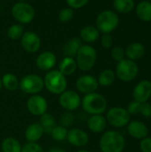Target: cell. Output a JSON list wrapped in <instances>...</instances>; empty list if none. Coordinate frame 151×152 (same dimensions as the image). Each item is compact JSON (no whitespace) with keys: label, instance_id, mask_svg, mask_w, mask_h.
<instances>
[{"label":"cell","instance_id":"obj_1","mask_svg":"<svg viewBox=\"0 0 151 152\" xmlns=\"http://www.w3.org/2000/svg\"><path fill=\"white\" fill-rule=\"evenodd\" d=\"M125 146V138L117 131H107L100 139V149L101 152H123Z\"/></svg>","mask_w":151,"mask_h":152},{"label":"cell","instance_id":"obj_2","mask_svg":"<svg viewBox=\"0 0 151 152\" xmlns=\"http://www.w3.org/2000/svg\"><path fill=\"white\" fill-rule=\"evenodd\" d=\"M83 110L90 115H101L108 108L106 98L98 93L85 94L81 101Z\"/></svg>","mask_w":151,"mask_h":152},{"label":"cell","instance_id":"obj_3","mask_svg":"<svg viewBox=\"0 0 151 152\" xmlns=\"http://www.w3.org/2000/svg\"><path fill=\"white\" fill-rule=\"evenodd\" d=\"M97 60L96 50L89 45H82L76 54V62L77 68L82 71L92 69Z\"/></svg>","mask_w":151,"mask_h":152},{"label":"cell","instance_id":"obj_4","mask_svg":"<svg viewBox=\"0 0 151 152\" xmlns=\"http://www.w3.org/2000/svg\"><path fill=\"white\" fill-rule=\"evenodd\" d=\"M44 87L53 94H61L66 91L68 82L66 77L61 74L58 69L50 70L44 79Z\"/></svg>","mask_w":151,"mask_h":152},{"label":"cell","instance_id":"obj_5","mask_svg":"<svg viewBox=\"0 0 151 152\" xmlns=\"http://www.w3.org/2000/svg\"><path fill=\"white\" fill-rule=\"evenodd\" d=\"M96 28L103 34H110L119 24L118 15L111 10H104L96 18Z\"/></svg>","mask_w":151,"mask_h":152},{"label":"cell","instance_id":"obj_6","mask_svg":"<svg viewBox=\"0 0 151 152\" xmlns=\"http://www.w3.org/2000/svg\"><path fill=\"white\" fill-rule=\"evenodd\" d=\"M12 15L20 24L30 23L35 18L34 7L27 2H18L12 7Z\"/></svg>","mask_w":151,"mask_h":152},{"label":"cell","instance_id":"obj_7","mask_svg":"<svg viewBox=\"0 0 151 152\" xmlns=\"http://www.w3.org/2000/svg\"><path fill=\"white\" fill-rule=\"evenodd\" d=\"M115 73L121 81L131 82L137 77L139 73V68L134 61L124 59L117 62Z\"/></svg>","mask_w":151,"mask_h":152},{"label":"cell","instance_id":"obj_8","mask_svg":"<svg viewBox=\"0 0 151 152\" xmlns=\"http://www.w3.org/2000/svg\"><path fill=\"white\" fill-rule=\"evenodd\" d=\"M44 86V79L36 74L24 76L19 83V88L28 94H36L43 90Z\"/></svg>","mask_w":151,"mask_h":152},{"label":"cell","instance_id":"obj_9","mask_svg":"<svg viewBox=\"0 0 151 152\" xmlns=\"http://www.w3.org/2000/svg\"><path fill=\"white\" fill-rule=\"evenodd\" d=\"M106 119L110 126L120 128L128 125L131 116L125 109L122 107H113L108 110Z\"/></svg>","mask_w":151,"mask_h":152},{"label":"cell","instance_id":"obj_10","mask_svg":"<svg viewBox=\"0 0 151 152\" xmlns=\"http://www.w3.org/2000/svg\"><path fill=\"white\" fill-rule=\"evenodd\" d=\"M60 105L67 111H73L81 105V98L79 94L72 90H66L60 94Z\"/></svg>","mask_w":151,"mask_h":152},{"label":"cell","instance_id":"obj_11","mask_svg":"<svg viewBox=\"0 0 151 152\" xmlns=\"http://www.w3.org/2000/svg\"><path fill=\"white\" fill-rule=\"evenodd\" d=\"M27 109L34 116H42L47 111V101L41 95H31L27 101Z\"/></svg>","mask_w":151,"mask_h":152},{"label":"cell","instance_id":"obj_12","mask_svg":"<svg viewBox=\"0 0 151 152\" xmlns=\"http://www.w3.org/2000/svg\"><path fill=\"white\" fill-rule=\"evenodd\" d=\"M99 86L98 80L91 75H83L77 78L76 82V88L84 94L94 93Z\"/></svg>","mask_w":151,"mask_h":152},{"label":"cell","instance_id":"obj_13","mask_svg":"<svg viewBox=\"0 0 151 152\" xmlns=\"http://www.w3.org/2000/svg\"><path fill=\"white\" fill-rule=\"evenodd\" d=\"M20 38H21L20 45L26 52L29 53H34L39 50L41 45V40L36 32L33 31L24 32V34Z\"/></svg>","mask_w":151,"mask_h":152},{"label":"cell","instance_id":"obj_14","mask_svg":"<svg viewBox=\"0 0 151 152\" xmlns=\"http://www.w3.org/2000/svg\"><path fill=\"white\" fill-rule=\"evenodd\" d=\"M151 96V82L150 80L143 79L140 81L133 91V101L143 103L147 102V101Z\"/></svg>","mask_w":151,"mask_h":152},{"label":"cell","instance_id":"obj_15","mask_svg":"<svg viewBox=\"0 0 151 152\" xmlns=\"http://www.w3.org/2000/svg\"><path fill=\"white\" fill-rule=\"evenodd\" d=\"M68 142L75 147H84L89 142V136L86 132L79 128H72L68 131Z\"/></svg>","mask_w":151,"mask_h":152},{"label":"cell","instance_id":"obj_16","mask_svg":"<svg viewBox=\"0 0 151 152\" xmlns=\"http://www.w3.org/2000/svg\"><path fill=\"white\" fill-rule=\"evenodd\" d=\"M57 59L56 56L53 53L50 51H45L41 53L36 60V67L43 71H50L56 64Z\"/></svg>","mask_w":151,"mask_h":152},{"label":"cell","instance_id":"obj_17","mask_svg":"<svg viewBox=\"0 0 151 152\" xmlns=\"http://www.w3.org/2000/svg\"><path fill=\"white\" fill-rule=\"evenodd\" d=\"M127 132L130 136L136 140H142L149 134V129L147 126L139 120L130 121L127 125Z\"/></svg>","mask_w":151,"mask_h":152},{"label":"cell","instance_id":"obj_18","mask_svg":"<svg viewBox=\"0 0 151 152\" xmlns=\"http://www.w3.org/2000/svg\"><path fill=\"white\" fill-rule=\"evenodd\" d=\"M107 119L102 115H92L87 120V126L93 133L101 134L107 127Z\"/></svg>","mask_w":151,"mask_h":152},{"label":"cell","instance_id":"obj_19","mask_svg":"<svg viewBox=\"0 0 151 152\" xmlns=\"http://www.w3.org/2000/svg\"><path fill=\"white\" fill-rule=\"evenodd\" d=\"M44 132L39 123L30 124L25 130V138L28 142H36L44 135Z\"/></svg>","mask_w":151,"mask_h":152},{"label":"cell","instance_id":"obj_20","mask_svg":"<svg viewBox=\"0 0 151 152\" xmlns=\"http://www.w3.org/2000/svg\"><path fill=\"white\" fill-rule=\"evenodd\" d=\"M79 36L82 41L88 44H92L94 43L96 40H98V38L100 37V31L97 29L96 27L88 25L82 28Z\"/></svg>","mask_w":151,"mask_h":152},{"label":"cell","instance_id":"obj_21","mask_svg":"<svg viewBox=\"0 0 151 152\" xmlns=\"http://www.w3.org/2000/svg\"><path fill=\"white\" fill-rule=\"evenodd\" d=\"M145 46L142 43L134 42L130 44L125 49V55L129 60L136 61L141 59L145 54Z\"/></svg>","mask_w":151,"mask_h":152},{"label":"cell","instance_id":"obj_22","mask_svg":"<svg viewBox=\"0 0 151 152\" xmlns=\"http://www.w3.org/2000/svg\"><path fill=\"white\" fill-rule=\"evenodd\" d=\"M77 65L76 60L72 57H64L59 63V71L65 77L70 76L76 72Z\"/></svg>","mask_w":151,"mask_h":152},{"label":"cell","instance_id":"obj_23","mask_svg":"<svg viewBox=\"0 0 151 152\" xmlns=\"http://www.w3.org/2000/svg\"><path fill=\"white\" fill-rule=\"evenodd\" d=\"M81 45H82V40L78 37H73L64 44L62 47V53L65 55V57L73 58L74 56H76Z\"/></svg>","mask_w":151,"mask_h":152},{"label":"cell","instance_id":"obj_24","mask_svg":"<svg viewBox=\"0 0 151 152\" xmlns=\"http://www.w3.org/2000/svg\"><path fill=\"white\" fill-rule=\"evenodd\" d=\"M136 15L137 17L145 22L151 21V2L150 1H142L136 6Z\"/></svg>","mask_w":151,"mask_h":152},{"label":"cell","instance_id":"obj_25","mask_svg":"<svg viewBox=\"0 0 151 152\" xmlns=\"http://www.w3.org/2000/svg\"><path fill=\"white\" fill-rule=\"evenodd\" d=\"M20 142L13 137H6L1 144L2 152H21Z\"/></svg>","mask_w":151,"mask_h":152},{"label":"cell","instance_id":"obj_26","mask_svg":"<svg viewBox=\"0 0 151 152\" xmlns=\"http://www.w3.org/2000/svg\"><path fill=\"white\" fill-rule=\"evenodd\" d=\"M39 124L42 126L44 133L51 134L53 129L56 126V120L52 114L44 113V115L40 116Z\"/></svg>","mask_w":151,"mask_h":152},{"label":"cell","instance_id":"obj_27","mask_svg":"<svg viewBox=\"0 0 151 152\" xmlns=\"http://www.w3.org/2000/svg\"><path fill=\"white\" fill-rule=\"evenodd\" d=\"M2 86L8 91L13 92L19 88V83L17 77L12 73H6L2 77Z\"/></svg>","mask_w":151,"mask_h":152},{"label":"cell","instance_id":"obj_28","mask_svg":"<svg viewBox=\"0 0 151 152\" xmlns=\"http://www.w3.org/2000/svg\"><path fill=\"white\" fill-rule=\"evenodd\" d=\"M113 6L120 13H129L135 6L134 0H114Z\"/></svg>","mask_w":151,"mask_h":152},{"label":"cell","instance_id":"obj_29","mask_svg":"<svg viewBox=\"0 0 151 152\" xmlns=\"http://www.w3.org/2000/svg\"><path fill=\"white\" fill-rule=\"evenodd\" d=\"M116 79V73L109 69L102 70L98 77V83L101 86H111Z\"/></svg>","mask_w":151,"mask_h":152},{"label":"cell","instance_id":"obj_30","mask_svg":"<svg viewBox=\"0 0 151 152\" xmlns=\"http://www.w3.org/2000/svg\"><path fill=\"white\" fill-rule=\"evenodd\" d=\"M24 34V28L21 24H12L9 27L7 30V36L12 40H17L22 37Z\"/></svg>","mask_w":151,"mask_h":152},{"label":"cell","instance_id":"obj_31","mask_svg":"<svg viewBox=\"0 0 151 152\" xmlns=\"http://www.w3.org/2000/svg\"><path fill=\"white\" fill-rule=\"evenodd\" d=\"M51 136L53 140L61 142L65 139H67V134H68V130L66 127L62 126H56L53 131L51 132Z\"/></svg>","mask_w":151,"mask_h":152},{"label":"cell","instance_id":"obj_32","mask_svg":"<svg viewBox=\"0 0 151 152\" xmlns=\"http://www.w3.org/2000/svg\"><path fill=\"white\" fill-rule=\"evenodd\" d=\"M74 16V11L73 9L68 7V8H63L60 11L59 14H58V18L59 20L63 22V23H66V22H69L72 20Z\"/></svg>","mask_w":151,"mask_h":152},{"label":"cell","instance_id":"obj_33","mask_svg":"<svg viewBox=\"0 0 151 152\" xmlns=\"http://www.w3.org/2000/svg\"><path fill=\"white\" fill-rule=\"evenodd\" d=\"M75 122V117L73 114L70 113V111H67V112H64L61 118H60V124L61 126H64V127H68V126H70L71 125H73Z\"/></svg>","mask_w":151,"mask_h":152},{"label":"cell","instance_id":"obj_34","mask_svg":"<svg viewBox=\"0 0 151 152\" xmlns=\"http://www.w3.org/2000/svg\"><path fill=\"white\" fill-rule=\"evenodd\" d=\"M21 152H44V150L36 142H27L21 148Z\"/></svg>","mask_w":151,"mask_h":152},{"label":"cell","instance_id":"obj_35","mask_svg":"<svg viewBox=\"0 0 151 152\" xmlns=\"http://www.w3.org/2000/svg\"><path fill=\"white\" fill-rule=\"evenodd\" d=\"M125 50L120 47V46H117V47H114L112 50H111V57L114 61L119 62L121 61L122 60L125 59Z\"/></svg>","mask_w":151,"mask_h":152},{"label":"cell","instance_id":"obj_36","mask_svg":"<svg viewBox=\"0 0 151 152\" xmlns=\"http://www.w3.org/2000/svg\"><path fill=\"white\" fill-rule=\"evenodd\" d=\"M141 108H142V103L141 102H138L136 101H133V102H131L128 104L126 110L128 111V113L130 114V116H132V115L135 116V115L140 114Z\"/></svg>","mask_w":151,"mask_h":152},{"label":"cell","instance_id":"obj_37","mask_svg":"<svg viewBox=\"0 0 151 152\" xmlns=\"http://www.w3.org/2000/svg\"><path fill=\"white\" fill-rule=\"evenodd\" d=\"M90 0H66L67 4L71 9H80L85 6Z\"/></svg>","mask_w":151,"mask_h":152},{"label":"cell","instance_id":"obj_38","mask_svg":"<svg viewBox=\"0 0 151 152\" xmlns=\"http://www.w3.org/2000/svg\"><path fill=\"white\" fill-rule=\"evenodd\" d=\"M113 42H114V39L110 34H103L101 38V45L106 49L110 48L113 45Z\"/></svg>","mask_w":151,"mask_h":152},{"label":"cell","instance_id":"obj_39","mask_svg":"<svg viewBox=\"0 0 151 152\" xmlns=\"http://www.w3.org/2000/svg\"><path fill=\"white\" fill-rule=\"evenodd\" d=\"M140 149L142 152H151V137H146L141 141Z\"/></svg>","mask_w":151,"mask_h":152},{"label":"cell","instance_id":"obj_40","mask_svg":"<svg viewBox=\"0 0 151 152\" xmlns=\"http://www.w3.org/2000/svg\"><path fill=\"white\" fill-rule=\"evenodd\" d=\"M143 118H151V104L149 102H143L142 103L141 112H140Z\"/></svg>","mask_w":151,"mask_h":152},{"label":"cell","instance_id":"obj_41","mask_svg":"<svg viewBox=\"0 0 151 152\" xmlns=\"http://www.w3.org/2000/svg\"><path fill=\"white\" fill-rule=\"evenodd\" d=\"M47 152H66L62 149H59V148H53L51 150H49Z\"/></svg>","mask_w":151,"mask_h":152},{"label":"cell","instance_id":"obj_42","mask_svg":"<svg viewBox=\"0 0 151 152\" xmlns=\"http://www.w3.org/2000/svg\"><path fill=\"white\" fill-rule=\"evenodd\" d=\"M77 152H90V151H86V150H80V151H78Z\"/></svg>","mask_w":151,"mask_h":152},{"label":"cell","instance_id":"obj_43","mask_svg":"<svg viewBox=\"0 0 151 152\" xmlns=\"http://www.w3.org/2000/svg\"><path fill=\"white\" fill-rule=\"evenodd\" d=\"M2 80H1V78H0V90H1V88H2Z\"/></svg>","mask_w":151,"mask_h":152},{"label":"cell","instance_id":"obj_44","mask_svg":"<svg viewBox=\"0 0 151 152\" xmlns=\"http://www.w3.org/2000/svg\"><path fill=\"white\" fill-rule=\"evenodd\" d=\"M28 0H19V2H27Z\"/></svg>","mask_w":151,"mask_h":152},{"label":"cell","instance_id":"obj_45","mask_svg":"<svg viewBox=\"0 0 151 152\" xmlns=\"http://www.w3.org/2000/svg\"><path fill=\"white\" fill-rule=\"evenodd\" d=\"M150 2H151V0H150Z\"/></svg>","mask_w":151,"mask_h":152}]
</instances>
